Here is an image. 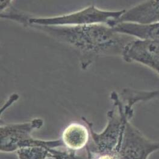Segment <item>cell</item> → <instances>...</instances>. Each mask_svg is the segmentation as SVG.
I'll use <instances>...</instances> for the list:
<instances>
[{
    "mask_svg": "<svg viewBox=\"0 0 159 159\" xmlns=\"http://www.w3.org/2000/svg\"><path fill=\"white\" fill-rule=\"evenodd\" d=\"M30 16L31 15H29L15 8L13 6V4L7 9L1 11L0 15L1 18L17 22L25 27H29V20Z\"/></svg>",
    "mask_w": 159,
    "mask_h": 159,
    "instance_id": "cell-9",
    "label": "cell"
},
{
    "mask_svg": "<svg viewBox=\"0 0 159 159\" xmlns=\"http://www.w3.org/2000/svg\"><path fill=\"white\" fill-rule=\"evenodd\" d=\"M112 28L117 32L129 35L136 39L159 43V23L152 24L120 23Z\"/></svg>",
    "mask_w": 159,
    "mask_h": 159,
    "instance_id": "cell-6",
    "label": "cell"
},
{
    "mask_svg": "<svg viewBox=\"0 0 159 159\" xmlns=\"http://www.w3.org/2000/svg\"><path fill=\"white\" fill-rule=\"evenodd\" d=\"M89 131L80 124L73 123L63 131L62 139L70 149H80L83 148L89 139Z\"/></svg>",
    "mask_w": 159,
    "mask_h": 159,
    "instance_id": "cell-7",
    "label": "cell"
},
{
    "mask_svg": "<svg viewBox=\"0 0 159 159\" xmlns=\"http://www.w3.org/2000/svg\"><path fill=\"white\" fill-rule=\"evenodd\" d=\"M120 23L152 24L159 23V1H143L125 10L123 15L115 21L107 24L113 27Z\"/></svg>",
    "mask_w": 159,
    "mask_h": 159,
    "instance_id": "cell-5",
    "label": "cell"
},
{
    "mask_svg": "<svg viewBox=\"0 0 159 159\" xmlns=\"http://www.w3.org/2000/svg\"><path fill=\"white\" fill-rule=\"evenodd\" d=\"M122 95L127 102L126 105L133 107L135 104L139 102L148 101L159 98V90L154 91H139L125 89L122 91Z\"/></svg>",
    "mask_w": 159,
    "mask_h": 159,
    "instance_id": "cell-8",
    "label": "cell"
},
{
    "mask_svg": "<svg viewBox=\"0 0 159 159\" xmlns=\"http://www.w3.org/2000/svg\"><path fill=\"white\" fill-rule=\"evenodd\" d=\"M122 57L126 62L138 63L159 74L158 43L135 39L127 45Z\"/></svg>",
    "mask_w": 159,
    "mask_h": 159,
    "instance_id": "cell-4",
    "label": "cell"
},
{
    "mask_svg": "<svg viewBox=\"0 0 159 159\" xmlns=\"http://www.w3.org/2000/svg\"><path fill=\"white\" fill-rule=\"evenodd\" d=\"M123 140V159H148L152 153L159 151V142L147 138L129 121Z\"/></svg>",
    "mask_w": 159,
    "mask_h": 159,
    "instance_id": "cell-3",
    "label": "cell"
},
{
    "mask_svg": "<svg viewBox=\"0 0 159 159\" xmlns=\"http://www.w3.org/2000/svg\"><path fill=\"white\" fill-rule=\"evenodd\" d=\"M29 27L47 34L74 50L79 56L81 68L86 70L101 56H122L134 38L116 31L106 24L80 26H42Z\"/></svg>",
    "mask_w": 159,
    "mask_h": 159,
    "instance_id": "cell-1",
    "label": "cell"
},
{
    "mask_svg": "<svg viewBox=\"0 0 159 159\" xmlns=\"http://www.w3.org/2000/svg\"><path fill=\"white\" fill-rule=\"evenodd\" d=\"M99 159H116L115 157L113 156H103V157H100Z\"/></svg>",
    "mask_w": 159,
    "mask_h": 159,
    "instance_id": "cell-10",
    "label": "cell"
},
{
    "mask_svg": "<svg viewBox=\"0 0 159 159\" xmlns=\"http://www.w3.org/2000/svg\"><path fill=\"white\" fill-rule=\"evenodd\" d=\"M125 10H106L94 5L71 13L54 16H32L29 20L30 25L42 26H80L95 24H108L118 20Z\"/></svg>",
    "mask_w": 159,
    "mask_h": 159,
    "instance_id": "cell-2",
    "label": "cell"
}]
</instances>
